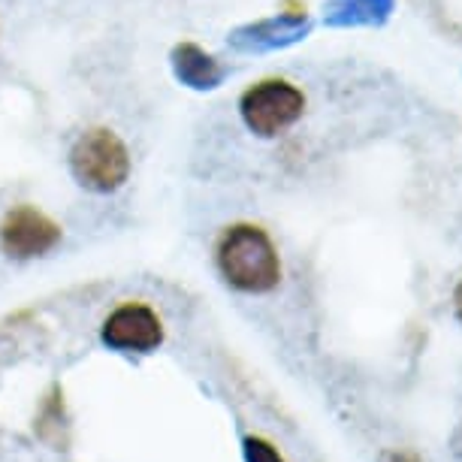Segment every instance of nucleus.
<instances>
[{
  "label": "nucleus",
  "instance_id": "8",
  "mask_svg": "<svg viewBox=\"0 0 462 462\" xmlns=\"http://www.w3.org/2000/svg\"><path fill=\"white\" fill-rule=\"evenodd\" d=\"M383 462H420V459H417V453H387Z\"/></svg>",
  "mask_w": 462,
  "mask_h": 462
},
{
  "label": "nucleus",
  "instance_id": "3",
  "mask_svg": "<svg viewBox=\"0 0 462 462\" xmlns=\"http://www.w3.org/2000/svg\"><path fill=\"white\" fill-rule=\"evenodd\" d=\"M305 109V94L284 79H263L239 97V116L257 136H278L296 125Z\"/></svg>",
  "mask_w": 462,
  "mask_h": 462
},
{
  "label": "nucleus",
  "instance_id": "4",
  "mask_svg": "<svg viewBox=\"0 0 462 462\" xmlns=\"http://www.w3.org/2000/svg\"><path fill=\"white\" fill-rule=\"evenodd\" d=\"M60 224L31 203L13 206L0 217V251L13 260H37L58 248Z\"/></svg>",
  "mask_w": 462,
  "mask_h": 462
},
{
  "label": "nucleus",
  "instance_id": "2",
  "mask_svg": "<svg viewBox=\"0 0 462 462\" xmlns=\"http://www.w3.org/2000/svg\"><path fill=\"white\" fill-rule=\"evenodd\" d=\"M69 172L91 194H116L130 179V152L116 130L88 127L69 145Z\"/></svg>",
  "mask_w": 462,
  "mask_h": 462
},
{
  "label": "nucleus",
  "instance_id": "6",
  "mask_svg": "<svg viewBox=\"0 0 462 462\" xmlns=\"http://www.w3.org/2000/svg\"><path fill=\"white\" fill-rule=\"evenodd\" d=\"M170 67H172V76L194 91H212L224 79V67L217 64V58L208 55L203 46H197V42H190V40L172 46Z\"/></svg>",
  "mask_w": 462,
  "mask_h": 462
},
{
  "label": "nucleus",
  "instance_id": "1",
  "mask_svg": "<svg viewBox=\"0 0 462 462\" xmlns=\"http://www.w3.org/2000/svg\"><path fill=\"white\" fill-rule=\"evenodd\" d=\"M215 260L224 282L242 293H266L282 282V260L273 239L254 224L226 226L217 239Z\"/></svg>",
  "mask_w": 462,
  "mask_h": 462
},
{
  "label": "nucleus",
  "instance_id": "9",
  "mask_svg": "<svg viewBox=\"0 0 462 462\" xmlns=\"http://www.w3.org/2000/svg\"><path fill=\"white\" fill-rule=\"evenodd\" d=\"M453 302H457V315H459V320H462V284L457 287V296H453Z\"/></svg>",
  "mask_w": 462,
  "mask_h": 462
},
{
  "label": "nucleus",
  "instance_id": "7",
  "mask_svg": "<svg viewBox=\"0 0 462 462\" xmlns=\"http://www.w3.org/2000/svg\"><path fill=\"white\" fill-rule=\"evenodd\" d=\"M245 457L248 462H284L273 444L263 439H245Z\"/></svg>",
  "mask_w": 462,
  "mask_h": 462
},
{
  "label": "nucleus",
  "instance_id": "5",
  "mask_svg": "<svg viewBox=\"0 0 462 462\" xmlns=\"http://www.w3.org/2000/svg\"><path fill=\"white\" fill-rule=\"evenodd\" d=\"M103 342L116 351H136L148 354L163 342V320L158 311L145 302H121L100 329Z\"/></svg>",
  "mask_w": 462,
  "mask_h": 462
}]
</instances>
